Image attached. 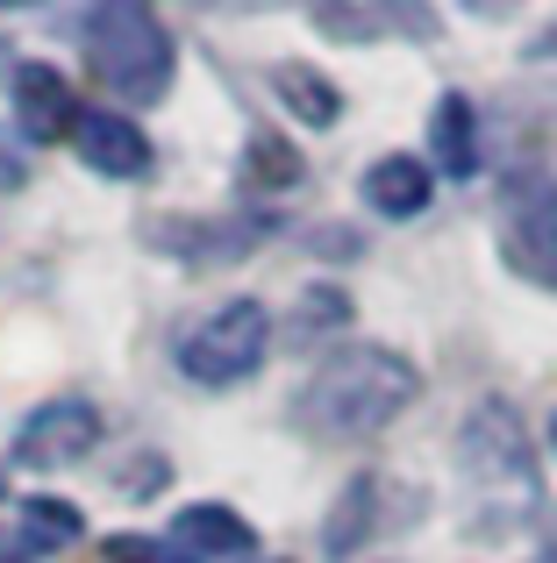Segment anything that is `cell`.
<instances>
[{
  "label": "cell",
  "mask_w": 557,
  "mask_h": 563,
  "mask_svg": "<svg viewBox=\"0 0 557 563\" xmlns=\"http://www.w3.org/2000/svg\"><path fill=\"white\" fill-rule=\"evenodd\" d=\"M415 393H422V378H415L407 357H393V350H379V343H343L301 385L293 421L321 442H364V435H379L393 413H407Z\"/></svg>",
  "instance_id": "1"
},
{
  "label": "cell",
  "mask_w": 557,
  "mask_h": 563,
  "mask_svg": "<svg viewBox=\"0 0 557 563\" xmlns=\"http://www.w3.org/2000/svg\"><path fill=\"white\" fill-rule=\"evenodd\" d=\"M86 57H94V79L108 93L136 100V108L165 100L172 86V29L136 0H114V8H100L86 22Z\"/></svg>",
  "instance_id": "2"
},
{
  "label": "cell",
  "mask_w": 557,
  "mask_h": 563,
  "mask_svg": "<svg viewBox=\"0 0 557 563\" xmlns=\"http://www.w3.org/2000/svg\"><path fill=\"white\" fill-rule=\"evenodd\" d=\"M265 350H272V314L258 300H229V307H215L208 321L186 329L179 372L194 385H237L265 364Z\"/></svg>",
  "instance_id": "3"
},
{
  "label": "cell",
  "mask_w": 557,
  "mask_h": 563,
  "mask_svg": "<svg viewBox=\"0 0 557 563\" xmlns=\"http://www.w3.org/2000/svg\"><path fill=\"white\" fill-rule=\"evenodd\" d=\"M458 456H465V471H472L493 499L536 507V456H529V435H522V421H515L507 399H479L472 421H465Z\"/></svg>",
  "instance_id": "4"
},
{
  "label": "cell",
  "mask_w": 557,
  "mask_h": 563,
  "mask_svg": "<svg viewBox=\"0 0 557 563\" xmlns=\"http://www.w3.org/2000/svg\"><path fill=\"white\" fill-rule=\"evenodd\" d=\"M501 250L522 278L557 286V179L550 172H515L501 186Z\"/></svg>",
  "instance_id": "5"
},
{
  "label": "cell",
  "mask_w": 557,
  "mask_h": 563,
  "mask_svg": "<svg viewBox=\"0 0 557 563\" xmlns=\"http://www.w3.org/2000/svg\"><path fill=\"white\" fill-rule=\"evenodd\" d=\"M94 442H100V413L86 407V399H51V407H36L22 421L14 464L22 471H65V464H79V456H94Z\"/></svg>",
  "instance_id": "6"
},
{
  "label": "cell",
  "mask_w": 557,
  "mask_h": 563,
  "mask_svg": "<svg viewBox=\"0 0 557 563\" xmlns=\"http://www.w3.org/2000/svg\"><path fill=\"white\" fill-rule=\"evenodd\" d=\"M72 143H79V157L94 172H108V179H143V172H151V136L114 108H86L79 122H72Z\"/></svg>",
  "instance_id": "7"
},
{
  "label": "cell",
  "mask_w": 557,
  "mask_h": 563,
  "mask_svg": "<svg viewBox=\"0 0 557 563\" xmlns=\"http://www.w3.org/2000/svg\"><path fill=\"white\" fill-rule=\"evenodd\" d=\"M72 122H79L72 86L51 65H14V129H22V143H57L72 136Z\"/></svg>",
  "instance_id": "8"
},
{
  "label": "cell",
  "mask_w": 557,
  "mask_h": 563,
  "mask_svg": "<svg viewBox=\"0 0 557 563\" xmlns=\"http://www.w3.org/2000/svg\"><path fill=\"white\" fill-rule=\"evenodd\" d=\"M172 542H179L186 556H229V563H243V556L258 550L251 521L229 514V507H186L179 521H172Z\"/></svg>",
  "instance_id": "9"
},
{
  "label": "cell",
  "mask_w": 557,
  "mask_h": 563,
  "mask_svg": "<svg viewBox=\"0 0 557 563\" xmlns=\"http://www.w3.org/2000/svg\"><path fill=\"white\" fill-rule=\"evenodd\" d=\"M364 207H379V214L407 221L429 207V165L422 157H379L372 172H364Z\"/></svg>",
  "instance_id": "10"
},
{
  "label": "cell",
  "mask_w": 557,
  "mask_h": 563,
  "mask_svg": "<svg viewBox=\"0 0 557 563\" xmlns=\"http://www.w3.org/2000/svg\"><path fill=\"white\" fill-rule=\"evenodd\" d=\"M429 151H436V165H444L450 179H472V172H479L472 100H465V93H444V100H436V114H429Z\"/></svg>",
  "instance_id": "11"
},
{
  "label": "cell",
  "mask_w": 557,
  "mask_h": 563,
  "mask_svg": "<svg viewBox=\"0 0 557 563\" xmlns=\"http://www.w3.org/2000/svg\"><path fill=\"white\" fill-rule=\"evenodd\" d=\"M272 86H278V100H286V108L301 114L307 129H329L336 114H343V93H336V86L321 79L315 65H278V71H272Z\"/></svg>",
  "instance_id": "12"
},
{
  "label": "cell",
  "mask_w": 557,
  "mask_h": 563,
  "mask_svg": "<svg viewBox=\"0 0 557 563\" xmlns=\"http://www.w3.org/2000/svg\"><path fill=\"white\" fill-rule=\"evenodd\" d=\"M372 493H379L372 478H350L343 514H329V556H350V550H358V536L372 528Z\"/></svg>",
  "instance_id": "13"
},
{
  "label": "cell",
  "mask_w": 557,
  "mask_h": 563,
  "mask_svg": "<svg viewBox=\"0 0 557 563\" xmlns=\"http://www.w3.org/2000/svg\"><path fill=\"white\" fill-rule=\"evenodd\" d=\"M22 542L29 550H36V542H79V507H65V499L22 507Z\"/></svg>",
  "instance_id": "14"
},
{
  "label": "cell",
  "mask_w": 557,
  "mask_h": 563,
  "mask_svg": "<svg viewBox=\"0 0 557 563\" xmlns=\"http://www.w3.org/2000/svg\"><path fill=\"white\" fill-rule=\"evenodd\" d=\"M293 179H301V157H293L286 151V143H272V136H258L251 143V186H293Z\"/></svg>",
  "instance_id": "15"
},
{
  "label": "cell",
  "mask_w": 557,
  "mask_h": 563,
  "mask_svg": "<svg viewBox=\"0 0 557 563\" xmlns=\"http://www.w3.org/2000/svg\"><path fill=\"white\" fill-rule=\"evenodd\" d=\"M108 563H194V556H165L157 542H143V536H114L108 542Z\"/></svg>",
  "instance_id": "16"
},
{
  "label": "cell",
  "mask_w": 557,
  "mask_h": 563,
  "mask_svg": "<svg viewBox=\"0 0 557 563\" xmlns=\"http://www.w3.org/2000/svg\"><path fill=\"white\" fill-rule=\"evenodd\" d=\"M22 179H29V165H22V157H14L8 129H0V192H14V186H22Z\"/></svg>",
  "instance_id": "17"
},
{
  "label": "cell",
  "mask_w": 557,
  "mask_h": 563,
  "mask_svg": "<svg viewBox=\"0 0 557 563\" xmlns=\"http://www.w3.org/2000/svg\"><path fill=\"white\" fill-rule=\"evenodd\" d=\"M550 51H557V29H550V36H544V43H536V57H550Z\"/></svg>",
  "instance_id": "18"
},
{
  "label": "cell",
  "mask_w": 557,
  "mask_h": 563,
  "mask_svg": "<svg viewBox=\"0 0 557 563\" xmlns=\"http://www.w3.org/2000/svg\"><path fill=\"white\" fill-rule=\"evenodd\" d=\"M550 450H557V413H550Z\"/></svg>",
  "instance_id": "19"
},
{
  "label": "cell",
  "mask_w": 557,
  "mask_h": 563,
  "mask_svg": "<svg viewBox=\"0 0 557 563\" xmlns=\"http://www.w3.org/2000/svg\"><path fill=\"white\" fill-rule=\"evenodd\" d=\"M550 563H557V556H550Z\"/></svg>",
  "instance_id": "20"
}]
</instances>
